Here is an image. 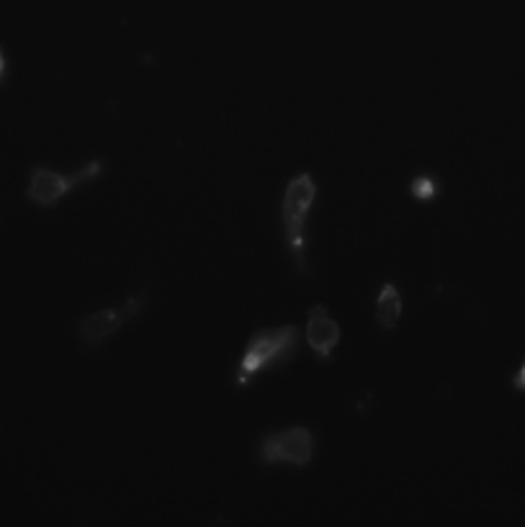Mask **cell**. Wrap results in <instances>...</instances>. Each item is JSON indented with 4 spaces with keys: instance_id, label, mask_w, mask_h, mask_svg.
<instances>
[{
    "instance_id": "3957f363",
    "label": "cell",
    "mask_w": 525,
    "mask_h": 527,
    "mask_svg": "<svg viewBox=\"0 0 525 527\" xmlns=\"http://www.w3.org/2000/svg\"><path fill=\"white\" fill-rule=\"evenodd\" d=\"M103 175V160L96 157L88 165H83L75 173H55L49 168H34L29 173V188H26V198L31 204L42 206V209H52L67 196L73 193L75 188L85 186V183H93Z\"/></svg>"
},
{
    "instance_id": "277c9868",
    "label": "cell",
    "mask_w": 525,
    "mask_h": 527,
    "mask_svg": "<svg viewBox=\"0 0 525 527\" xmlns=\"http://www.w3.org/2000/svg\"><path fill=\"white\" fill-rule=\"evenodd\" d=\"M258 461L263 466L307 468L314 461V432L304 425L268 432L258 443Z\"/></svg>"
},
{
    "instance_id": "6da1fadb",
    "label": "cell",
    "mask_w": 525,
    "mask_h": 527,
    "mask_svg": "<svg viewBox=\"0 0 525 527\" xmlns=\"http://www.w3.org/2000/svg\"><path fill=\"white\" fill-rule=\"evenodd\" d=\"M302 327L299 324H284V327H260L245 342L240 360H237L235 386L248 389L258 376L276 368L289 366L302 348Z\"/></svg>"
},
{
    "instance_id": "9c48e42d",
    "label": "cell",
    "mask_w": 525,
    "mask_h": 527,
    "mask_svg": "<svg viewBox=\"0 0 525 527\" xmlns=\"http://www.w3.org/2000/svg\"><path fill=\"white\" fill-rule=\"evenodd\" d=\"M510 384H513L515 391H520V394H525V360H523V363H520L518 371L513 373V381H510Z\"/></svg>"
},
{
    "instance_id": "7a4b0ae2",
    "label": "cell",
    "mask_w": 525,
    "mask_h": 527,
    "mask_svg": "<svg viewBox=\"0 0 525 527\" xmlns=\"http://www.w3.org/2000/svg\"><path fill=\"white\" fill-rule=\"evenodd\" d=\"M317 201V180L312 173H299L286 183L281 198V227L299 276L307 278V219Z\"/></svg>"
},
{
    "instance_id": "5b68a950",
    "label": "cell",
    "mask_w": 525,
    "mask_h": 527,
    "mask_svg": "<svg viewBox=\"0 0 525 527\" xmlns=\"http://www.w3.org/2000/svg\"><path fill=\"white\" fill-rule=\"evenodd\" d=\"M147 304V291L142 294L129 296L121 306H109V309H98V312L85 314L78 322V335L88 348H103L109 337H114L116 332L124 330L134 317H139V312Z\"/></svg>"
},
{
    "instance_id": "ba28073f",
    "label": "cell",
    "mask_w": 525,
    "mask_h": 527,
    "mask_svg": "<svg viewBox=\"0 0 525 527\" xmlns=\"http://www.w3.org/2000/svg\"><path fill=\"white\" fill-rule=\"evenodd\" d=\"M410 193L415 201H420V204H430V201L438 198L441 186H438L435 175H417V178L410 183Z\"/></svg>"
},
{
    "instance_id": "30bf717a",
    "label": "cell",
    "mask_w": 525,
    "mask_h": 527,
    "mask_svg": "<svg viewBox=\"0 0 525 527\" xmlns=\"http://www.w3.org/2000/svg\"><path fill=\"white\" fill-rule=\"evenodd\" d=\"M6 67H8V62H6V54H3V47H0V80L6 78Z\"/></svg>"
},
{
    "instance_id": "52a82bcc",
    "label": "cell",
    "mask_w": 525,
    "mask_h": 527,
    "mask_svg": "<svg viewBox=\"0 0 525 527\" xmlns=\"http://www.w3.org/2000/svg\"><path fill=\"white\" fill-rule=\"evenodd\" d=\"M402 314H405V299L399 294V288L392 281H387L376 296V322H379L381 330H397Z\"/></svg>"
},
{
    "instance_id": "8992f818",
    "label": "cell",
    "mask_w": 525,
    "mask_h": 527,
    "mask_svg": "<svg viewBox=\"0 0 525 527\" xmlns=\"http://www.w3.org/2000/svg\"><path fill=\"white\" fill-rule=\"evenodd\" d=\"M304 340H307L309 350H312L322 363H330L332 353L338 350L340 340H343V330L340 324L332 319L325 304H314L307 314V324H304Z\"/></svg>"
}]
</instances>
